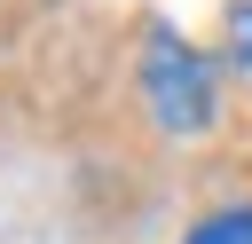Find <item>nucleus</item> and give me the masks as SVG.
Returning <instances> with one entry per match:
<instances>
[{"instance_id":"nucleus-2","label":"nucleus","mask_w":252,"mask_h":244,"mask_svg":"<svg viewBox=\"0 0 252 244\" xmlns=\"http://www.w3.org/2000/svg\"><path fill=\"white\" fill-rule=\"evenodd\" d=\"M181 244H252V205H220V213H205Z\"/></svg>"},{"instance_id":"nucleus-1","label":"nucleus","mask_w":252,"mask_h":244,"mask_svg":"<svg viewBox=\"0 0 252 244\" xmlns=\"http://www.w3.org/2000/svg\"><path fill=\"white\" fill-rule=\"evenodd\" d=\"M142 102L165 134H205L213 126V71L173 24L142 31Z\"/></svg>"}]
</instances>
